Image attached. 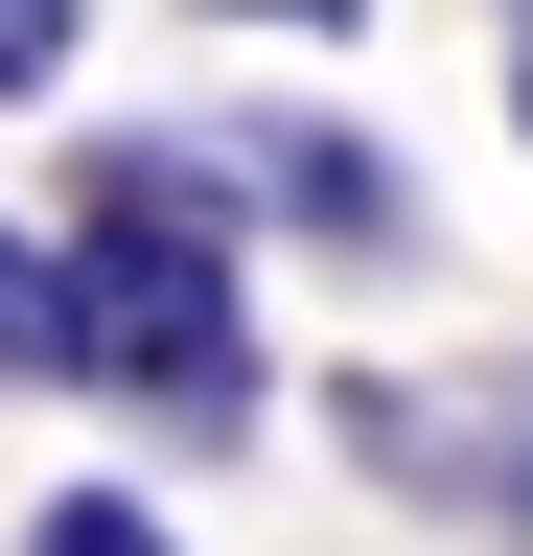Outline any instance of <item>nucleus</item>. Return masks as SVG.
Here are the masks:
<instances>
[{"label": "nucleus", "instance_id": "nucleus-1", "mask_svg": "<svg viewBox=\"0 0 533 556\" xmlns=\"http://www.w3.org/2000/svg\"><path fill=\"white\" fill-rule=\"evenodd\" d=\"M71 394L255 441V278H232V163L210 139H93L71 163Z\"/></svg>", "mask_w": 533, "mask_h": 556}, {"label": "nucleus", "instance_id": "nucleus-2", "mask_svg": "<svg viewBox=\"0 0 533 556\" xmlns=\"http://www.w3.org/2000/svg\"><path fill=\"white\" fill-rule=\"evenodd\" d=\"M325 417H348V464L394 486V510L533 556V348H510V371H348Z\"/></svg>", "mask_w": 533, "mask_h": 556}, {"label": "nucleus", "instance_id": "nucleus-3", "mask_svg": "<svg viewBox=\"0 0 533 556\" xmlns=\"http://www.w3.org/2000/svg\"><path fill=\"white\" fill-rule=\"evenodd\" d=\"M232 163V208H279V232H325V255H418V163H394V139H348V116H232L210 139Z\"/></svg>", "mask_w": 533, "mask_h": 556}, {"label": "nucleus", "instance_id": "nucleus-4", "mask_svg": "<svg viewBox=\"0 0 533 556\" xmlns=\"http://www.w3.org/2000/svg\"><path fill=\"white\" fill-rule=\"evenodd\" d=\"M0 371L71 394V255H47V232H0Z\"/></svg>", "mask_w": 533, "mask_h": 556}, {"label": "nucleus", "instance_id": "nucleus-5", "mask_svg": "<svg viewBox=\"0 0 533 556\" xmlns=\"http://www.w3.org/2000/svg\"><path fill=\"white\" fill-rule=\"evenodd\" d=\"M0 556H186V510H140V486H47Z\"/></svg>", "mask_w": 533, "mask_h": 556}, {"label": "nucleus", "instance_id": "nucleus-6", "mask_svg": "<svg viewBox=\"0 0 533 556\" xmlns=\"http://www.w3.org/2000/svg\"><path fill=\"white\" fill-rule=\"evenodd\" d=\"M71 47H93V0H0V93H71Z\"/></svg>", "mask_w": 533, "mask_h": 556}, {"label": "nucleus", "instance_id": "nucleus-7", "mask_svg": "<svg viewBox=\"0 0 533 556\" xmlns=\"http://www.w3.org/2000/svg\"><path fill=\"white\" fill-rule=\"evenodd\" d=\"M186 24H279V47H325V24H371V0H186Z\"/></svg>", "mask_w": 533, "mask_h": 556}, {"label": "nucleus", "instance_id": "nucleus-8", "mask_svg": "<svg viewBox=\"0 0 533 556\" xmlns=\"http://www.w3.org/2000/svg\"><path fill=\"white\" fill-rule=\"evenodd\" d=\"M510 139H533V47H510Z\"/></svg>", "mask_w": 533, "mask_h": 556}]
</instances>
